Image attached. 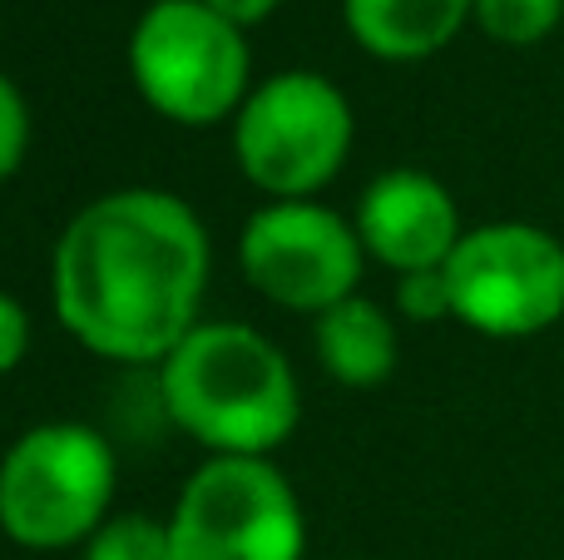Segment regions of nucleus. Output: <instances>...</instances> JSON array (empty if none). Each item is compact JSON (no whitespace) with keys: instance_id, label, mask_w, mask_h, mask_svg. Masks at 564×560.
<instances>
[{"instance_id":"2","label":"nucleus","mask_w":564,"mask_h":560,"mask_svg":"<svg viewBox=\"0 0 564 560\" xmlns=\"http://www.w3.org/2000/svg\"><path fill=\"white\" fill-rule=\"evenodd\" d=\"M159 402L208 456H273L302 422L288 353L248 323H198L159 363Z\"/></svg>"},{"instance_id":"8","label":"nucleus","mask_w":564,"mask_h":560,"mask_svg":"<svg viewBox=\"0 0 564 560\" xmlns=\"http://www.w3.org/2000/svg\"><path fill=\"white\" fill-rule=\"evenodd\" d=\"M238 268L268 303L317 317L357 293L367 248L337 208L317 198H268L238 234Z\"/></svg>"},{"instance_id":"13","label":"nucleus","mask_w":564,"mask_h":560,"mask_svg":"<svg viewBox=\"0 0 564 560\" xmlns=\"http://www.w3.org/2000/svg\"><path fill=\"white\" fill-rule=\"evenodd\" d=\"M564 20V0H476V25L496 45H540Z\"/></svg>"},{"instance_id":"15","label":"nucleus","mask_w":564,"mask_h":560,"mask_svg":"<svg viewBox=\"0 0 564 560\" xmlns=\"http://www.w3.org/2000/svg\"><path fill=\"white\" fill-rule=\"evenodd\" d=\"M25 154H30V105L15 79L0 69V184L25 164Z\"/></svg>"},{"instance_id":"3","label":"nucleus","mask_w":564,"mask_h":560,"mask_svg":"<svg viewBox=\"0 0 564 560\" xmlns=\"http://www.w3.org/2000/svg\"><path fill=\"white\" fill-rule=\"evenodd\" d=\"M115 446L89 422H40L0 456V531L25 551H69L109 521Z\"/></svg>"},{"instance_id":"1","label":"nucleus","mask_w":564,"mask_h":560,"mask_svg":"<svg viewBox=\"0 0 564 560\" xmlns=\"http://www.w3.org/2000/svg\"><path fill=\"white\" fill-rule=\"evenodd\" d=\"M214 244L169 189L99 194L59 228L50 254V308L85 353L159 367L198 327Z\"/></svg>"},{"instance_id":"9","label":"nucleus","mask_w":564,"mask_h":560,"mask_svg":"<svg viewBox=\"0 0 564 560\" xmlns=\"http://www.w3.org/2000/svg\"><path fill=\"white\" fill-rule=\"evenodd\" d=\"M351 224H357L367 258H377L397 278L446 268V258L466 238L451 189L426 169H387V174H377L361 189Z\"/></svg>"},{"instance_id":"12","label":"nucleus","mask_w":564,"mask_h":560,"mask_svg":"<svg viewBox=\"0 0 564 560\" xmlns=\"http://www.w3.org/2000/svg\"><path fill=\"white\" fill-rule=\"evenodd\" d=\"M79 560H174L169 521H154L144 511H119L79 546Z\"/></svg>"},{"instance_id":"14","label":"nucleus","mask_w":564,"mask_h":560,"mask_svg":"<svg viewBox=\"0 0 564 560\" xmlns=\"http://www.w3.org/2000/svg\"><path fill=\"white\" fill-rule=\"evenodd\" d=\"M397 313L411 317V323H441V317H456L446 268H426V273H401V278H397Z\"/></svg>"},{"instance_id":"10","label":"nucleus","mask_w":564,"mask_h":560,"mask_svg":"<svg viewBox=\"0 0 564 560\" xmlns=\"http://www.w3.org/2000/svg\"><path fill=\"white\" fill-rule=\"evenodd\" d=\"M341 20L367 55L411 65L446 50L476 20V0H341Z\"/></svg>"},{"instance_id":"11","label":"nucleus","mask_w":564,"mask_h":560,"mask_svg":"<svg viewBox=\"0 0 564 560\" xmlns=\"http://www.w3.org/2000/svg\"><path fill=\"white\" fill-rule=\"evenodd\" d=\"M312 347L322 373L341 387H377L397 373V323L361 293L312 317Z\"/></svg>"},{"instance_id":"17","label":"nucleus","mask_w":564,"mask_h":560,"mask_svg":"<svg viewBox=\"0 0 564 560\" xmlns=\"http://www.w3.org/2000/svg\"><path fill=\"white\" fill-rule=\"evenodd\" d=\"M204 6H208V10H218L224 20H234L238 30H248V25H258V20L273 15L282 0H204Z\"/></svg>"},{"instance_id":"6","label":"nucleus","mask_w":564,"mask_h":560,"mask_svg":"<svg viewBox=\"0 0 564 560\" xmlns=\"http://www.w3.org/2000/svg\"><path fill=\"white\" fill-rule=\"evenodd\" d=\"M169 521L174 560H302L307 516L273 456H208Z\"/></svg>"},{"instance_id":"7","label":"nucleus","mask_w":564,"mask_h":560,"mask_svg":"<svg viewBox=\"0 0 564 560\" xmlns=\"http://www.w3.org/2000/svg\"><path fill=\"white\" fill-rule=\"evenodd\" d=\"M456 323L480 337H535L564 317V244L535 224L466 228L446 258Z\"/></svg>"},{"instance_id":"16","label":"nucleus","mask_w":564,"mask_h":560,"mask_svg":"<svg viewBox=\"0 0 564 560\" xmlns=\"http://www.w3.org/2000/svg\"><path fill=\"white\" fill-rule=\"evenodd\" d=\"M30 353V313L20 308V298H10L0 288V377L15 373Z\"/></svg>"},{"instance_id":"4","label":"nucleus","mask_w":564,"mask_h":560,"mask_svg":"<svg viewBox=\"0 0 564 560\" xmlns=\"http://www.w3.org/2000/svg\"><path fill=\"white\" fill-rule=\"evenodd\" d=\"M129 79L169 125L214 129L243 109L253 55L243 30L204 0H154L129 35Z\"/></svg>"},{"instance_id":"5","label":"nucleus","mask_w":564,"mask_h":560,"mask_svg":"<svg viewBox=\"0 0 564 560\" xmlns=\"http://www.w3.org/2000/svg\"><path fill=\"white\" fill-rule=\"evenodd\" d=\"M351 139V99L317 69H278L234 115V159L268 198L322 194L347 164Z\"/></svg>"}]
</instances>
